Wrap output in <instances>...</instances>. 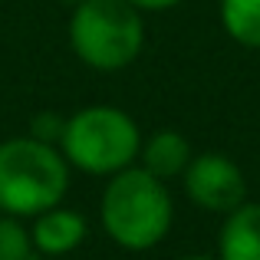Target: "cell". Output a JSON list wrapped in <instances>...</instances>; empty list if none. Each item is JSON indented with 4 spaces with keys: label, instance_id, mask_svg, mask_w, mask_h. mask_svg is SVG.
Wrapping results in <instances>:
<instances>
[{
    "label": "cell",
    "instance_id": "cell-9",
    "mask_svg": "<svg viewBox=\"0 0 260 260\" xmlns=\"http://www.w3.org/2000/svg\"><path fill=\"white\" fill-rule=\"evenodd\" d=\"M217 17L237 46L260 50V0H217Z\"/></svg>",
    "mask_w": 260,
    "mask_h": 260
},
{
    "label": "cell",
    "instance_id": "cell-13",
    "mask_svg": "<svg viewBox=\"0 0 260 260\" xmlns=\"http://www.w3.org/2000/svg\"><path fill=\"white\" fill-rule=\"evenodd\" d=\"M181 260H217V257H208V254H188V257H181Z\"/></svg>",
    "mask_w": 260,
    "mask_h": 260
},
{
    "label": "cell",
    "instance_id": "cell-5",
    "mask_svg": "<svg viewBox=\"0 0 260 260\" xmlns=\"http://www.w3.org/2000/svg\"><path fill=\"white\" fill-rule=\"evenodd\" d=\"M184 194L208 214H231L247 201V178L241 165L224 152H194L181 175Z\"/></svg>",
    "mask_w": 260,
    "mask_h": 260
},
{
    "label": "cell",
    "instance_id": "cell-14",
    "mask_svg": "<svg viewBox=\"0 0 260 260\" xmlns=\"http://www.w3.org/2000/svg\"><path fill=\"white\" fill-rule=\"evenodd\" d=\"M59 4H66V7L73 10V7H76V4H83V0H59Z\"/></svg>",
    "mask_w": 260,
    "mask_h": 260
},
{
    "label": "cell",
    "instance_id": "cell-6",
    "mask_svg": "<svg viewBox=\"0 0 260 260\" xmlns=\"http://www.w3.org/2000/svg\"><path fill=\"white\" fill-rule=\"evenodd\" d=\"M30 237H33L37 257H66V254H73V250H79L86 244L89 221L79 211L56 204V208H50V211L33 217Z\"/></svg>",
    "mask_w": 260,
    "mask_h": 260
},
{
    "label": "cell",
    "instance_id": "cell-7",
    "mask_svg": "<svg viewBox=\"0 0 260 260\" xmlns=\"http://www.w3.org/2000/svg\"><path fill=\"white\" fill-rule=\"evenodd\" d=\"M217 260H260V204L244 201L224 214L217 234Z\"/></svg>",
    "mask_w": 260,
    "mask_h": 260
},
{
    "label": "cell",
    "instance_id": "cell-4",
    "mask_svg": "<svg viewBox=\"0 0 260 260\" xmlns=\"http://www.w3.org/2000/svg\"><path fill=\"white\" fill-rule=\"evenodd\" d=\"M70 46L89 70H125L145 46L142 10L128 0H83L70 13Z\"/></svg>",
    "mask_w": 260,
    "mask_h": 260
},
{
    "label": "cell",
    "instance_id": "cell-2",
    "mask_svg": "<svg viewBox=\"0 0 260 260\" xmlns=\"http://www.w3.org/2000/svg\"><path fill=\"white\" fill-rule=\"evenodd\" d=\"M70 172V161L50 142L33 135L0 142V214L37 217L63 204Z\"/></svg>",
    "mask_w": 260,
    "mask_h": 260
},
{
    "label": "cell",
    "instance_id": "cell-3",
    "mask_svg": "<svg viewBox=\"0 0 260 260\" xmlns=\"http://www.w3.org/2000/svg\"><path fill=\"white\" fill-rule=\"evenodd\" d=\"M56 148L70 168L92 178H109L139 161L142 128L119 106H86L66 119Z\"/></svg>",
    "mask_w": 260,
    "mask_h": 260
},
{
    "label": "cell",
    "instance_id": "cell-8",
    "mask_svg": "<svg viewBox=\"0 0 260 260\" xmlns=\"http://www.w3.org/2000/svg\"><path fill=\"white\" fill-rule=\"evenodd\" d=\"M191 155H194V148H191V142L184 139L181 132H175V128H161V132L142 139L139 161H135V165H142L148 175L161 178V181H175V178L184 175Z\"/></svg>",
    "mask_w": 260,
    "mask_h": 260
},
{
    "label": "cell",
    "instance_id": "cell-1",
    "mask_svg": "<svg viewBox=\"0 0 260 260\" xmlns=\"http://www.w3.org/2000/svg\"><path fill=\"white\" fill-rule=\"evenodd\" d=\"M99 221L106 237L122 250L158 247L175 224V201L168 181L148 175L142 165H128L109 175L99 201Z\"/></svg>",
    "mask_w": 260,
    "mask_h": 260
},
{
    "label": "cell",
    "instance_id": "cell-10",
    "mask_svg": "<svg viewBox=\"0 0 260 260\" xmlns=\"http://www.w3.org/2000/svg\"><path fill=\"white\" fill-rule=\"evenodd\" d=\"M33 237L23 217L0 214V260H33Z\"/></svg>",
    "mask_w": 260,
    "mask_h": 260
},
{
    "label": "cell",
    "instance_id": "cell-12",
    "mask_svg": "<svg viewBox=\"0 0 260 260\" xmlns=\"http://www.w3.org/2000/svg\"><path fill=\"white\" fill-rule=\"evenodd\" d=\"M128 4L139 7L142 13H148V10H152V13H161V10H172V7H178L181 0H128Z\"/></svg>",
    "mask_w": 260,
    "mask_h": 260
},
{
    "label": "cell",
    "instance_id": "cell-11",
    "mask_svg": "<svg viewBox=\"0 0 260 260\" xmlns=\"http://www.w3.org/2000/svg\"><path fill=\"white\" fill-rule=\"evenodd\" d=\"M63 125H66L63 115H56V112H40V115H33V122H30V135H33V139H40V142H50V145H59Z\"/></svg>",
    "mask_w": 260,
    "mask_h": 260
},
{
    "label": "cell",
    "instance_id": "cell-15",
    "mask_svg": "<svg viewBox=\"0 0 260 260\" xmlns=\"http://www.w3.org/2000/svg\"><path fill=\"white\" fill-rule=\"evenodd\" d=\"M33 260H63V257H33Z\"/></svg>",
    "mask_w": 260,
    "mask_h": 260
}]
</instances>
